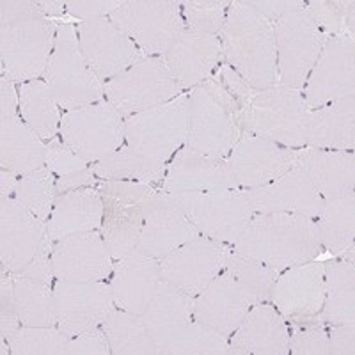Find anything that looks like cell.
<instances>
[{
    "instance_id": "6da1fadb",
    "label": "cell",
    "mask_w": 355,
    "mask_h": 355,
    "mask_svg": "<svg viewBox=\"0 0 355 355\" xmlns=\"http://www.w3.org/2000/svg\"><path fill=\"white\" fill-rule=\"evenodd\" d=\"M57 25L31 0L0 2V59L12 82L43 77L55 46Z\"/></svg>"
},
{
    "instance_id": "7a4b0ae2",
    "label": "cell",
    "mask_w": 355,
    "mask_h": 355,
    "mask_svg": "<svg viewBox=\"0 0 355 355\" xmlns=\"http://www.w3.org/2000/svg\"><path fill=\"white\" fill-rule=\"evenodd\" d=\"M315 218L295 214H254L233 250L265 263L279 274L313 261L322 252Z\"/></svg>"
},
{
    "instance_id": "3957f363",
    "label": "cell",
    "mask_w": 355,
    "mask_h": 355,
    "mask_svg": "<svg viewBox=\"0 0 355 355\" xmlns=\"http://www.w3.org/2000/svg\"><path fill=\"white\" fill-rule=\"evenodd\" d=\"M218 37L224 62L254 91L277 84L274 24L250 8L245 0L231 2Z\"/></svg>"
},
{
    "instance_id": "277c9868",
    "label": "cell",
    "mask_w": 355,
    "mask_h": 355,
    "mask_svg": "<svg viewBox=\"0 0 355 355\" xmlns=\"http://www.w3.org/2000/svg\"><path fill=\"white\" fill-rule=\"evenodd\" d=\"M242 107L222 85L217 73L189 93V135L185 146L217 160L227 155L243 133L239 126Z\"/></svg>"
},
{
    "instance_id": "5b68a950",
    "label": "cell",
    "mask_w": 355,
    "mask_h": 355,
    "mask_svg": "<svg viewBox=\"0 0 355 355\" xmlns=\"http://www.w3.org/2000/svg\"><path fill=\"white\" fill-rule=\"evenodd\" d=\"M307 110L302 91L281 84L256 91L247 109L240 114L242 133L266 139L284 148H306Z\"/></svg>"
},
{
    "instance_id": "8992f818",
    "label": "cell",
    "mask_w": 355,
    "mask_h": 355,
    "mask_svg": "<svg viewBox=\"0 0 355 355\" xmlns=\"http://www.w3.org/2000/svg\"><path fill=\"white\" fill-rule=\"evenodd\" d=\"M43 80L50 85L59 107L78 109L105 100L103 82L89 68L78 44L77 27L73 24L57 25L55 46L44 69Z\"/></svg>"
},
{
    "instance_id": "52a82bcc",
    "label": "cell",
    "mask_w": 355,
    "mask_h": 355,
    "mask_svg": "<svg viewBox=\"0 0 355 355\" xmlns=\"http://www.w3.org/2000/svg\"><path fill=\"white\" fill-rule=\"evenodd\" d=\"M96 190L103 201L100 233L114 261L137 249L144 206L157 192L153 185L126 180H98Z\"/></svg>"
},
{
    "instance_id": "ba28073f",
    "label": "cell",
    "mask_w": 355,
    "mask_h": 355,
    "mask_svg": "<svg viewBox=\"0 0 355 355\" xmlns=\"http://www.w3.org/2000/svg\"><path fill=\"white\" fill-rule=\"evenodd\" d=\"M201 236L234 245L256 211L242 189L171 194Z\"/></svg>"
},
{
    "instance_id": "9c48e42d",
    "label": "cell",
    "mask_w": 355,
    "mask_h": 355,
    "mask_svg": "<svg viewBox=\"0 0 355 355\" xmlns=\"http://www.w3.org/2000/svg\"><path fill=\"white\" fill-rule=\"evenodd\" d=\"M187 135L189 93H182L164 105L125 119V144L164 164L185 146Z\"/></svg>"
},
{
    "instance_id": "30bf717a",
    "label": "cell",
    "mask_w": 355,
    "mask_h": 355,
    "mask_svg": "<svg viewBox=\"0 0 355 355\" xmlns=\"http://www.w3.org/2000/svg\"><path fill=\"white\" fill-rule=\"evenodd\" d=\"M61 141L89 164H96L125 146V117L109 101L66 110L59 126Z\"/></svg>"
},
{
    "instance_id": "8fae6325",
    "label": "cell",
    "mask_w": 355,
    "mask_h": 355,
    "mask_svg": "<svg viewBox=\"0 0 355 355\" xmlns=\"http://www.w3.org/2000/svg\"><path fill=\"white\" fill-rule=\"evenodd\" d=\"M277 84L302 91L327 36L311 18L306 6L274 21Z\"/></svg>"
},
{
    "instance_id": "7c38bea8",
    "label": "cell",
    "mask_w": 355,
    "mask_h": 355,
    "mask_svg": "<svg viewBox=\"0 0 355 355\" xmlns=\"http://www.w3.org/2000/svg\"><path fill=\"white\" fill-rule=\"evenodd\" d=\"M105 100L125 119L164 105L183 93L164 57H144L121 75L103 84Z\"/></svg>"
},
{
    "instance_id": "4fadbf2b",
    "label": "cell",
    "mask_w": 355,
    "mask_h": 355,
    "mask_svg": "<svg viewBox=\"0 0 355 355\" xmlns=\"http://www.w3.org/2000/svg\"><path fill=\"white\" fill-rule=\"evenodd\" d=\"M144 57H164L174 37L185 28L180 2L174 0H123L109 17Z\"/></svg>"
},
{
    "instance_id": "5bb4252c",
    "label": "cell",
    "mask_w": 355,
    "mask_h": 355,
    "mask_svg": "<svg viewBox=\"0 0 355 355\" xmlns=\"http://www.w3.org/2000/svg\"><path fill=\"white\" fill-rule=\"evenodd\" d=\"M307 110L355 93V41L350 34L327 37L304 85Z\"/></svg>"
},
{
    "instance_id": "9a60e30c",
    "label": "cell",
    "mask_w": 355,
    "mask_h": 355,
    "mask_svg": "<svg viewBox=\"0 0 355 355\" xmlns=\"http://www.w3.org/2000/svg\"><path fill=\"white\" fill-rule=\"evenodd\" d=\"M230 252L231 247L226 243L198 236L160 259V277L196 299L220 272L226 270Z\"/></svg>"
},
{
    "instance_id": "2e32d148",
    "label": "cell",
    "mask_w": 355,
    "mask_h": 355,
    "mask_svg": "<svg viewBox=\"0 0 355 355\" xmlns=\"http://www.w3.org/2000/svg\"><path fill=\"white\" fill-rule=\"evenodd\" d=\"M78 44L85 62L100 82H109L144 59L139 46L109 18H94L77 25Z\"/></svg>"
},
{
    "instance_id": "e0dca14e",
    "label": "cell",
    "mask_w": 355,
    "mask_h": 355,
    "mask_svg": "<svg viewBox=\"0 0 355 355\" xmlns=\"http://www.w3.org/2000/svg\"><path fill=\"white\" fill-rule=\"evenodd\" d=\"M299 150L284 148L266 139L243 133L227 155L226 164L239 189H258L295 167Z\"/></svg>"
},
{
    "instance_id": "ac0fdd59",
    "label": "cell",
    "mask_w": 355,
    "mask_h": 355,
    "mask_svg": "<svg viewBox=\"0 0 355 355\" xmlns=\"http://www.w3.org/2000/svg\"><path fill=\"white\" fill-rule=\"evenodd\" d=\"M325 299V265L307 261L279 274L270 293V302L286 322L316 320Z\"/></svg>"
},
{
    "instance_id": "d6986e66",
    "label": "cell",
    "mask_w": 355,
    "mask_h": 355,
    "mask_svg": "<svg viewBox=\"0 0 355 355\" xmlns=\"http://www.w3.org/2000/svg\"><path fill=\"white\" fill-rule=\"evenodd\" d=\"M53 297L57 304V327L68 338L101 327L114 307L110 284L105 281L94 283H53Z\"/></svg>"
},
{
    "instance_id": "ffe728a7",
    "label": "cell",
    "mask_w": 355,
    "mask_h": 355,
    "mask_svg": "<svg viewBox=\"0 0 355 355\" xmlns=\"http://www.w3.org/2000/svg\"><path fill=\"white\" fill-rule=\"evenodd\" d=\"M201 236L178 206L173 196L157 190L144 206V224L137 249L155 259H164L183 243Z\"/></svg>"
},
{
    "instance_id": "44dd1931",
    "label": "cell",
    "mask_w": 355,
    "mask_h": 355,
    "mask_svg": "<svg viewBox=\"0 0 355 355\" xmlns=\"http://www.w3.org/2000/svg\"><path fill=\"white\" fill-rule=\"evenodd\" d=\"M114 259L100 231L68 234L53 242V275L69 283H94L112 275Z\"/></svg>"
},
{
    "instance_id": "7402d4cb",
    "label": "cell",
    "mask_w": 355,
    "mask_h": 355,
    "mask_svg": "<svg viewBox=\"0 0 355 355\" xmlns=\"http://www.w3.org/2000/svg\"><path fill=\"white\" fill-rule=\"evenodd\" d=\"M46 239V224L15 198H0V261L2 270L17 275L33 261Z\"/></svg>"
},
{
    "instance_id": "603a6c76",
    "label": "cell",
    "mask_w": 355,
    "mask_h": 355,
    "mask_svg": "<svg viewBox=\"0 0 355 355\" xmlns=\"http://www.w3.org/2000/svg\"><path fill=\"white\" fill-rule=\"evenodd\" d=\"M243 194L256 214H295L316 220L325 205L309 176L299 167L258 189L243 190Z\"/></svg>"
},
{
    "instance_id": "cb8c5ba5",
    "label": "cell",
    "mask_w": 355,
    "mask_h": 355,
    "mask_svg": "<svg viewBox=\"0 0 355 355\" xmlns=\"http://www.w3.org/2000/svg\"><path fill=\"white\" fill-rule=\"evenodd\" d=\"M167 68L183 93L192 91L217 71L222 61L220 37L183 28L164 55Z\"/></svg>"
},
{
    "instance_id": "d4e9b609",
    "label": "cell",
    "mask_w": 355,
    "mask_h": 355,
    "mask_svg": "<svg viewBox=\"0 0 355 355\" xmlns=\"http://www.w3.org/2000/svg\"><path fill=\"white\" fill-rule=\"evenodd\" d=\"M258 300L227 270L220 272L194 300V320L231 336Z\"/></svg>"
},
{
    "instance_id": "484cf974",
    "label": "cell",
    "mask_w": 355,
    "mask_h": 355,
    "mask_svg": "<svg viewBox=\"0 0 355 355\" xmlns=\"http://www.w3.org/2000/svg\"><path fill=\"white\" fill-rule=\"evenodd\" d=\"M230 347L231 355H288L290 329L274 304L258 302L230 336Z\"/></svg>"
},
{
    "instance_id": "4316f807",
    "label": "cell",
    "mask_w": 355,
    "mask_h": 355,
    "mask_svg": "<svg viewBox=\"0 0 355 355\" xmlns=\"http://www.w3.org/2000/svg\"><path fill=\"white\" fill-rule=\"evenodd\" d=\"M217 189H239L226 160L206 157L189 146H183L171 158L162 182V192L167 194L206 192Z\"/></svg>"
},
{
    "instance_id": "83f0119b",
    "label": "cell",
    "mask_w": 355,
    "mask_h": 355,
    "mask_svg": "<svg viewBox=\"0 0 355 355\" xmlns=\"http://www.w3.org/2000/svg\"><path fill=\"white\" fill-rule=\"evenodd\" d=\"M114 306L133 315H142L160 284V261L139 249L117 259L110 275Z\"/></svg>"
},
{
    "instance_id": "f1b7e54d",
    "label": "cell",
    "mask_w": 355,
    "mask_h": 355,
    "mask_svg": "<svg viewBox=\"0 0 355 355\" xmlns=\"http://www.w3.org/2000/svg\"><path fill=\"white\" fill-rule=\"evenodd\" d=\"M194 297L183 293L173 284L160 281L150 306L141 315L146 331L160 355H166L167 348L194 320Z\"/></svg>"
},
{
    "instance_id": "f546056e",
    "label": "cell",
    "mask_w": 355,
    "mask_h": 355,
    "mask_svg": "<svg viewBox=\"0 0 355 355\" xmlns=\"http://www.w3.org/2000/svg\"><path fill=\"white\" fill-rule=\"evenodd\" d=\"M295 167L309 176L325 201L354 192L355 157L352 151L316 150L306 146V150H299Z\"/></svg>"
},
{
    "instance_id": "4dcf8cb0",
    "label": "cell",
    "mask_w": 355,
    "mask_h": 355,
    "mask_svg": "<svg viewBox=\"0 0 355 355\" xmlns=\"http://www.w3.org/2000/svg\"><path fill=\"white\" fill-rule=\"evenodd\" d=\"M103 220V201L96 189L82 187L57 196L52 214L46 220V236L52 242L68 234L100 231Z\"/></svg>"
},
{
    "instance_id": "1f68e13d",
    "label": "cell",
    "mask_w": 355,
    "mask_h": 355,
    "mask_svg": "<svg viewBox=\"0 0 355 355\" xmlns=\"http://www.w3.org/2000/svg\"><path fill=\"white\" fill-rule=\"evenodd\" d=\"M306 146L316 150L350 151L355 148V94L309 110Z\"/></svg>"
},
{
    "instance_id": "d6a6232c",
    "label": "cell",
    "mask_w": 355,
    "mask_h": 355,
    "mask_svg": "<svg viewBox=\"0 0 355 355\" xmlns=\"http://www.w3.org/2000/svg\"><path fill=\"white\" fill-rule=\"evenodd\" d=\"M46 146L20 116L0 121V167L18 176L44 167Z\"/></svg>"
},
{
    "instance_id": "836d02e7",
    "label": "cell",
    "mask_w": 355,
    "mask_h": 355,
    "mask_svg": "<svg viewBox=\"0 0 355 355\" xmlns=\"http://www.w3.org/2000/svg\"><path fill=\"white\" fill-rule=\"evenodd\" d=\"M318 320L323 325L355 322V266L347 259L325 265V299Z\"/></svg>"
},
{
    "instance_id": "e575fe53",
    "label": "cell",
    "mask_w": 355,
    "mask_h": 355,
    "mask_svg": "<svg viewBox=\"0 0 355 355\" xmlns=\"http://www.w3.org/2000/svg\"><path fill=\"white\" fill-rule=\"evenodd\" d=\"M12 300L25 327H57L53 284L24 274L12 275Z\"/></svg>"
},
{
    "instance_id": "d590c367",
    "label": "cell",
    "mask_w": 355,
    "mask_h": 355,
    "mask_svg": "<svg viewBox=\"0 0 355 355\" xmlns=\"http://www.w3.org/2000/svg\"><path fill=\"white\" fill-rule=\"evenodd\" d=\"M91 171L96 180H126L155 185L164 182L167 164L144 157L125 144L110 157L93 164Z\"/></svg>"
},
{
    "instance_id": "8d00e7d4",
    "label": "cell",
    "mask_w": 355,
    "mask_h": 355,
    "mask_svg": "<svg viewBox=\"0 0 355 355\" xmlns=\"http://www.w3.org/2000/svg\"><path fill=\"white\" fill-rule=\"evenodd\" d=\"M322 247L331 254L343 256L354 247L355 239V196L327 199L316 218Z\"/></svg>"
},
{
    "instance_id": "74e56055",
    "label": "cell",
    "mask_w": 355,
    "mask_h": 355,
    "mask_svg": "<svg viewBox=\"0 0 355 355\" xmlns=\"http://www.w3.org/2000/svg\"><path fill=\"white\" fill-rule=\"evenodd\" d=\"M18 93H20L21 119L40 135L41 141L55 139L61 126V116H59V103L50 85L43 78H36L21 84Z\"/></svg>"
},
{
    "instance_id": "f35d334b",
    "label": "cell",
    "mask_w": 355,
    "mask_h": 355,
    "mask_svg": "<svg viewBox=\"0 0 355 355\" xmlns=\"http://www.w3.org/2000/svg\"><path fill=\"white\" fill-rule=\"evenodd\" d=\"M101 329L109 339L110 354L114 355H160L146 331L141 315H133L114 306Z\"/></svg>"
},
{
    "instance_id": "ab89813d",
    "label": "cell",
    "mask_w": 355,
    "mask_h": 355,
    "mask_svg": "<svg viewBox=\"0 0 355 355\" xmlns=\"http://www.w3.org/2000/svg\"><path fill=\"white\" fill-rule=\"evenodd\" d=\"M57 176L46 167L33 171L18 180L12 198L24 205L28 211H33L41 220H49L52 214L53 202L57 199L55 192Z\"/></svg>"
},
{
    "instance_id": "60d3db41",
    "label": "cell",
    "mask_w": 355,
    "mask_h": 355,
    "mask_svg": "<svg viewBox=\"0 0 355 355\" xmlns=\"http://www.w3.org/2000/svg\"><path fill=\"white\" fill-rule=\"evenodd\" d=\"M226 270L233 275L258 302H270V293L275 281L279 277V272L270 268L265 263L258 261L249 256H242L234 252L231 247V252L227 256Z\"/></svg>"
},
{
    "instance_id": "b9f144b4",
    "label": "cell",
    "mask_w": 355,
    "mask_h": 355,
    "mask_svg": "<svg viewBox=\"0 0 355 355\" xmlns=\"http://www.w3.org/2000/svg\"><path fill=\"white\" fill-rule=\"evenodd\" d=\"M8 347L15 355H66L69 338L59 327H25L9 336Z\"/></svg>"
},
{
    "instance_id": "7bdbcfd3",
    "label": "cell",
    "mask_w": 355,
    "mask_h": 355,
    "mask_svg": "<svg viewBox=\"0 0 355 355\" xmlns=\"http://www.w3.org/2000/svg\"><path fill=\"white\" fill-rule=\"evenodd\" d=\"M231 354L230 336L205 323L192 320L182 336L166 350V355H227Z\"/></svg>"
},
{
    "instance_id": "ee69618b",
    "label": "cell",
    "mask_w": 355,
    "mask_h": 355,
    "mask_svg": "<svg viewBox=\"0 0 355 355\" xmlns=\"http://www.w3.org/2000/svg\"><path fill=\"white\" fill-rule=\"evenodd\" d=\"M230 0H183L180 2L187 28L218 36L230 9Z\"/></svg>"
},
{
    "instance_id": "f6af8a7d",
    "label": "cell",
    "mask_w": 355,
    "mask_h": 355,
    "mask_svg": "<svg viewBox=\"0 0 355 355\" xmlns=\"http://www.w3.org/2000/svg\"><path fill=\"white\" fill-rule=\"evenodd\" d=\"M290 354L329 355V329L318 318L291 323Z\"/></svg>"
},
{
    "instance_id": "bcb514c9",
    "label": "cell",
    "mask_w": 355,
    "mask_h": 355,
    "mask_svg": "<svg viewBox=\"0 0 355 355\" xmlns=\"http://www.w3.org/2000/svg\"><path fill=\"white\" fill-rule=\"evenodd\" d=\"M44 167L52 171L57 178L66 176V174L78 173V171L87 169L89 162L73 153L68 146L62 141L52 139L50 144L46 146V155H44Z\"/></svg>"
},
{
    "instance_id": "7dc6e473",
    "label": "cell",
    "mask_w": 355,
    "mask_h": 355,
    "mask_svg": "<svg viewBox=\"0 0 355 355\" xmlns=\"http://www.w3.org/2000/svg\"><path fill=\"white\" fill-rule=\"evenodd\" d=\"M306 9L327 37L348 34L343 15L338 8V0H309V2H306Z\"/></svg>"
},
{
    "instance_id": "c3c4849f",
    "label": "cell",
    "mask_w": 355,
    "mask_h": 355,
    "mask_svg": "<svg viewBox=\"0 0 355 355\" xmlns=\"http://www.w3.org/2000/svg\"><path fill=\"white\" fill-rule=\"evenodd\" d=\"M21 327L20 316L12 300V274L2 270L0 279V329H2V341Z\"/></svg>"
},
{
    "instance_id": "681fc988",
    "label": "cell",
    "mask_w": 355,
    "mask_h": 355,
    "mask_svg": "<svg viewBox=\"0 0 355 355\" xmlns=\"http://www.w3.org/2000/svg\"><path fill=\"white\" fill-rule=\"evenodd\" d=\"M109 339L101 327H94L82 334L69 338L66 355H109Z\"/></svg>"
},
{
    "instance_id": "f907efd6",
    "label": "cell",
    "mask_w": 355,
    "mask_h": 355,
    "mask_svg": "<svg viewBox=\"0 0 355 355\" xmlns=\"http://www.w3.org/2000/svg\"><path fill=\"white\" fill-rule=\"evenodd\" d=\"M123 0H66V11L82 21L94 18H109Z\"/></svg>"
},
{
    "instance_id": "816d5d0a",
    "label": "cell",
    "mask_w": 355,
    "mask_h": 355,
    "mask_svg": "<svg viewBox=\"0 0 355 355\" xmlns=\"http://www.w3.org/2000/svg\"><path fill=\"white\" fill-rule=\"evenodd\" d=\"M329 352L332 355L355 354V322L329 327Z\"/></svg>"
},
{
    "instance_id": "f5cc1de1",
    "label": "cell",
    "mask_w": 355,
    "mask_h": 355,
    "mask_svg": "<svg viewBox=\"0 0 355 355\" xmlns=\"http://www.w3.org/2000/svg\"><path fill=\"white\" fill-rule=\"evenodd\" d=\"M245 2L272 24L284 17L286 12L306 6L304 0H245Z\"/></svg>"
},
{
    "instance_id": "db71d44e",
    "label": "cell",
    "mask_w": 355,
    "mask_h": 355,
    "mask_svg": "<svg viewBox=\"0 0 355 355\" xmlns=\"http://www.w3.org/2000/svg\"><path fill=\"white\" fill-rule=\"evenodd\" d=\"M20 116V93L15 89V82L8 77L0 78V121Z\"/></svg>"
},
{
    "instance_id": "11a10c76",
    "label": "cell",
    "mask_w": 355,
    "mask_h": 355,
    "mask_svg": "<svg viewBox=\"0 0 355 355\" xmlns=\"http://www.w3.org/2000/svg\"><path fill=\"white\" fill-rule=\"evenodd\" d=\"M96 182L98 180L93 174V171H91V167H87V169L78 171V173H71V174H66V176L57 178L55 192L57 196H62L66 194V192H71V190L82 189V187L94 185Z\"/></svg>"
},
{
    "instance_id": "9f6ffc18",
    "label": "cell",
    "mask_w": 355,
    "mask_h": 355,
    "mask_svg": "<svg viewBox=\"0 0 355 355\" xmlns=\"http://www.w3.org/2000/svg\"><path fill=\"white\" fill-rule=\"evenodd\" d=\"M338 8L343 15L345 27H347V33L350 36H354L355 33V2L354 0H338Z\"/></svg>"
},
{
    "instance_id": "6f0895ef",
    "label": "cell",
    "mask_w": 355,
    "mask_h": 355,
    "mask_svg": "<svg viewBox=\"0 0 355 355\" xmlns=\"http://www.w3.org/2000/svg\"><path fill=\"white\" fill-rule=\"evenodd\" d=\"M34 6L43 12L44 17H61L62 12L66 11L64 2L61 0H33Z\"/></svg>"
},
{
    "instance_id": "680465c9",
    "label": "cell",
    "mask_w": 355,
    "mask_h": 355,
    "mask_svg": "<svg viewBox=\"0 0 355 355\" xmlns=\"http://www.w3.org/2000/svg\"><path fill=\"white\" fill-rule=\"evenodd\" d=\"M18 174L8 169L0 171V198H12L18 185Z\"/></svg>"
}]
</instances>
